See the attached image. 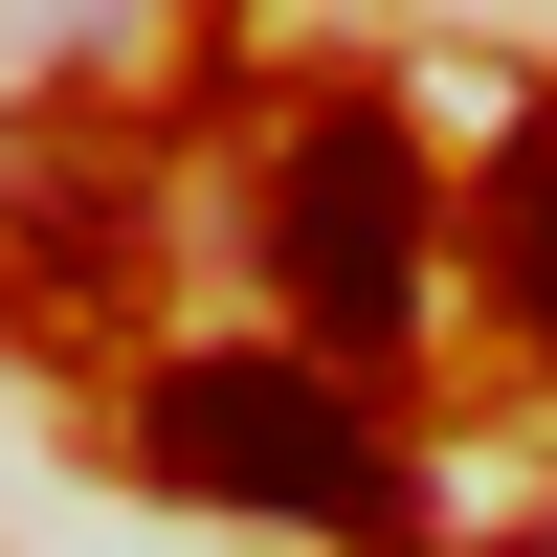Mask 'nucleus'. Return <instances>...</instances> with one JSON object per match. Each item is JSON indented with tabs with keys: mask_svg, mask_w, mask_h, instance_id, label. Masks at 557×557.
Segmentation results:
<instances>
[{
	"mask_svg": "<svg viewBox=\"0 0 557 557\" xmlns=\"http://www.w3.org/2000/svg\"><path fill=\"white\" fill-rule=\"evenodd\" d=\"M134 469L201 491V513H290V535H357V557H424V469H401V424L335 357H157Z\"/></svg>",
	"mask_w": 557,
	"mask_h": 557,
	"instance_id": "f257e3e1",
	"label": "nucleus"
},
{
	"mask_svg": "<svg viewBox=\"0 0 557 557\" xmlns=\"http://www.w3.org/2000/svg\"><path fill=\"white\" fill-rule=\"evenodd\" d=\"M424 157H401V112H290V157H268V201H246V268L290 290V335L312 357H401L424 335Z\"/></svg>",
	"mask_w": 557,
	"mask_h": 557,
	"instance_id": "f03ea898",
	"label": "nucleus"
},
{
	"mask_svg": "<svg viewBox=\"0 0 557 557\" xmlns=\"http://www.w3.org/2000/svg\"><path fill=\"white\" fill-rule=\"evenodd\" d=\"M469 268H491V312L557 357V134H513L491 157V201H469Z\"/></svg>",
	"mask_w": 557,
	"mask_h": 557,
	"instance_id": "7ed1b4c3",
	"label": "nucleus"
}]
</instances>
